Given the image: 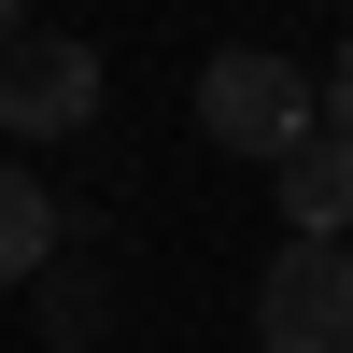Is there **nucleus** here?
I'll list each match as a JSON object with an SVG mask.
<instances>
[{"instance_id": "5", "label": "nucleus", "mask_w": 353, "mask_h": 353, "mask_svg": "<svg viewBox=\"0 0 353 353\" xmlns=\"http://www.w3.org/2000/svg\"><path fill=\"white\" fill-rule=\"evenodd\" d=\"M57 269V198L28 170H0V283H43Z\"/></svg>"}, {"instance_id": "3", "label": "nucleus", "mask_w": 353, "mask_h": 353, "mask_svg": "<svg viewBox=\"0 0 353 353\" xmlns=\"http://www.w3.org/2000/svg\"><path fill=\"white\" fill-rule=\"evenodd\" d=\"M85 113H99V43L14 28V43H0V128H14V141H71Z\"/></svg>"}, {"instance_id": "7", "label": "nucleus", "mask_w": 353, "mask_h": 353, "mask_svg": "<svg viewBox=\"0 0 353 353\" xmlns=\"http://www.w3.org/2000/svg\"><path fill=\"white\" fill-rule=\"evenodd\" d=\"M311 99H325V128H339V141H353V43H339V57H325V71H311Z\"/></svg>"}, {"instance_id": "2", "label": "nucleus", "mask_w": 353, "mask_h": 353, "mask_svg": "<svg viewBox=\"0 0 353 353\" xmlns=\"http://www.w3.org/2000/svg\"><path fill=\"white\" fill-rule=\"evenodd\" d=\"M254 353H353V254L339 241H283L254 283Z\"/></svg>"}, {"instance_id": "1", "label": "nucleus", "mask_w": 353, "mask_h": 353, "mask_svg": "<svg viewBox=\"0 0 353 353\" xmlns=\"http://www.w3.org/2000/svg\"><path fill=\"white\" fill-rule=\"evenodd\" d=\"M198 128H212L226 156H269V170H283L311 128H325V99H311V71H297V57H269V43H226L212 71H198Z\"/></svg>"}, {"instance_id": "4", "label": "nucleus", "mask_w": 353, "mask_h": 353, "mask_svg": "<svg viewBox=\"0 0 353 353\" xmlns=\"http://www.w3.org/2000/svg\"><path fill=\"white\" fill-rule=\"evenodd\" d=\"M283 241H353V141L311 128L283 156Z\"/></svg>"}, {"instance_id": "8", "label": "nucleus", "mask_w": 353, "mask_h": 353, "mask_svg": "<svg viewBox=\"0 0 353 353\" xmlns=\"http://www.w3.org/2000/svg\"><path fill=\"white\" fill-rule=\"evenodd\" d=\"M14 28H28V0H0V43H14Z\"/></svg>"}, {"instance_id": "6", "label": "nucleus", "mask_w": 353, "mask_h": 353, "mask_svg": "<svg viewBox=\"0 0 353 353\" xmlns=\"http://www.w3.org/2000/svg\"><path fill=\"white\" fill-rule=\"evenodd\" d=\"M43 339H57V353L99 339V283H43Z\"/></svg>"}]
</instances>
